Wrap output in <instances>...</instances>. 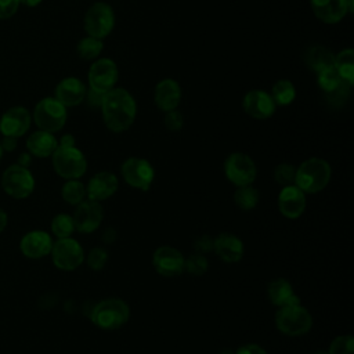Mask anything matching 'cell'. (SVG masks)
<instances>
[{"instance_id": "39", "label": "cell", "mask_w": 354, "mask_h": 354, "mask_svg": "<svg viewBox=\"0 0 354 354\" xmlns=\"http://www.w3.org/2000/svg\"><path fill=\"white\" fill-rule=\"evenodd\" d=\"M350 87H351V84H348V83L344 82V83H342L337 88H335L333 91L328 93L326 97L329 98L330 104H333V105H342V104L348 98Z\"/></svg>"}, {"instance_id": "22", "label": "cell", "mask_w": 354, "mask_h": 354, "mask_svg": "<svg viewBox=\"0 0 354 354\" xmlns=\"http://www.w3.org/2000/svg\"><path fill=\"white\" fill-rule=\"evenodd\" d=\"M153 100L156 106L163 112L176 109L181 100L180 84L176 80L169 77L160 80L155 87Z\"/></svg>"}, {"instance_id": "7", "label": "cell", "mask_w": 354, "mask_h": 354, "mask_svg": "<svg viewBox=\"0 0 354 354\" xmlns=\"http://www.w3.org/2000/svg\"><path fill=\"white\" fill-rule=\"evenodd\" d=\"M83 24L87 36L102 40L112 32L115 25V14L112 7L104 1L94 3L86 11Z\"/></svg>"}, {"instance_id": "41", "label": "cell", "mask_w": 354, "mask_h": 354, "mask_svg": "<svg viewBox=\"0 0 354 354\" xmlns=\"http://www.w3.org/2000/svg\"><path fill=\"white\" fill-rule=\"evenodd\" d=\"M194 248L196 253L205 254L210 250H213V239L209 235H201L194 241Z\"/></svg>"}, {"instance_id": "19", "label": "cell", "mask_w": 354, "mask_h": 354, "mask_svg": "<svg viewBox=\"0 0 354 354\" xmlns=\"http://www.w3.org/2000/svg\"><path fill=\"white\" fill-rule=\"evenodd\" d=\"M314 15L324 24L340 22L348 12L347 0H310Z\"/></svg>"}, {"instance_id": "3", "label": "cell", "mask_w": 354, "mask_h": 354, "mask_svg": "<svg viewBox=\"0 0 354 354\" xmlns=\"http://www.w3.org/2000/svg\"><path fill=\"white\" fill-rule=\"evenodd\" d=\"M90 318L94 325L105 330H113L123 326L130 318V308L122 299L109 297L98 301L91 313Z\"/></svg>"}, {"instance_id": "32", "label": "cell", "mask_w": 354, "mask_h": 354, "mask_svg": "<svg viewBox=\"0 0 354 354\" xmlns=\"http://www.w3.org/2000/svg\"><path fill=\"white\" fill-rule=\"evenodd\" d=\"M102 48H104L102 40L93 37V36H87V37L82 39L76 47L80 58L87 59V61L98 58V55L102 53Z\"/></svg>"}, {"instance_id": "2", "label": "cell", "mask_w": 354, "mask_h": 354, "mask_svg": "<svg viewBox=\"0 0 354 354\" xmlns=\"http://www.w3.org/2000/svg\"><path fill=\"white\" fill-rule=\"evenodd\" d=\"M332 169L322 158H308L297 169L295 185L304 194H317L330 181Z\"/></svg>"}, {"instance_id": "49", "label": "cell", "mask_w": 354, "mask_h": 354, "mask_svg": "<svg viewBox=\"0 0 354 354\" xmlns=\"http://www.w3.org/2000/svg\"><path fill=\"white\" fill-rule=\"evenodd\" d=\"M313 354H328L326 351H317V353H313Z\"/></svg>"}, {"instance_id": "21", "label": "cell", "mask_w": 354, "mask_h": 354, "mask_svg": "<svg viewBox=\"0 0 354 354\" xmlns=\"http://www.w3.org/2000/svg\"><path fill=\"white\" fill-rule=\"evenodd\" d=\"M87 90L77 77H65L55 87V98L64 106H76L86 98Z\"/></svg>"}, {"instance_id": "30", "label": "cell", "mask_w": 354, "mask_h": 354, "mask_svg": "<svg viewBox=\"0 0 354 354\" xmlns=\"http://www.w3.org/2000/svg\"><path fill=\"white\" fill-rule=\"evenodd\" d=\"M318 77H317V83L319 86V88L328 94L330 91H333L335 88H337L342 83H344V80L340 77L339 72L336 71V68L332 65V66H328L322 71H319L318 73Z\"/></svg>"}, {"instance_id": "8", "label": "cell", "mask_w": 354, "mask_h": 354, "mask_svg": "<svg viewBox=\"0 0 354 354\" xmlns=\"http://www.w3.org/2000/svg\"><path fill=\"white\" fill-rule=\"evenodd\" d=\"M225 177L236 187L250 185L257 176V167L253 159L242 152H234L224 162Z\"/></svg>"}, {"instance_id": "35", "label": "cell", "mask_w": 354, "mask_h": 354, "mask_svg": "<svg viewBox=\"0 0 354 354\" xmlns=\"http://www.w3.org/2000/svg\"><path fill=\"white\" fill-rule=\"evenodd\" d=\"M328 354H354V337L351 335L336 336L329 346Z\"/></svg>"}, {"instance_id": "40", "label": "cell", "mask_w": 354, "mask_h": 354, "mask_svg": "<svg viewBox=\"0 0 354 354\" xmlns=\"http://www.w3.org/2000/svg\"><path fill=\"white\" fill-rule=\"evenodd\" d=\"M19 7L18 0H0V19L12 17Z\"/></svg>"}, {"instance_id": "26", "label": "cell", "mask_w": 354, "mask_h": 354, "mask_svg": "<svg viewBox=\"0 0 354 354\" xmlns=\"http://www.w3.org/2000/svg\"><path fill=\"white\" fill-rule=\"evenodd\" d=\"M303 59H304V64L307 65V68H310L311 71L318 73L319 71L333 65L335 55L326 47L314 44V46L307 47V50L303 54Z\"/></svg>"}, {"instance_id": "12", "label": "cell", "mask_w": 354, "mask_h": 354, "mask_svg": "<svg viewBox=\"0 0 354 354\" xmlns=\"http://www.w3.org/2000/svg\"><path fill=\"white\" fill-rule=\"evenodd\" d=\"M118 76L119 71L116 64L111 58H100L88 69L90 90L105 94L115 88Z\"/></svg>"}, {"instance_id": "34", "label": "cell", "mask_w": 354, "mask_h": 354, "mask_svg": "<svg viewBox=\"0 0 354 354\" xmlns=\"http://www.w3.org/2000/svg\"><path fill=\"white\" fill-rule=\"evenodd\" d=\"M209 263L205 254L194 253L184 261V271L192 274V275H203L207 271Z\"/></svg>"}, {"instance_id": "10", "label": "cell", "mask_w": 354, "mask_h": 354, "mask_svg": "<svg viewBox=\"0 0 354 354\" xmlns=\"http://www.w3.org/2000/svg\"><path fill=\"white\" fill-rule=\"evenodd\" d=\"M122 177L123 180L133 188L147 191L151 188L153 178H155V170L152 165L144 159V158H129L123 162L122 167Z\"/></svg>"}, {"instance_id": "23", "label": "cell", "mask_w": 354, "mask_h": 354, "mask_svg": "<svg viewBox=\"0 0 354 354\" xmlns=\"http://www.w3.org/2000/svg\"><path fill=\"white\" fill-rule=\"evenodd\" d=\"M21 252L29 259H40L51 252L53 241L44 231H30L21 239Z\"/></svg>"}, {"instance_id": "6", "label": "cell", "mask_w": 354, "mask_h": 354, "mask_svg": "<svg viewBox=\"0 0 354 354\" xmlns=\"http://www.w3.org/2000/svg\"><path fill=\"white\" fill-rule=\"evenodd\" d=\"M33 119L40 130L55 133L61 130L66 122V106L55 97H46L36 104Z\"/></svg>"}, {"instance_id": "47", "label": "cell", "mask_w": 354, "mask_h": 354, "mask_svg": "<svg viewBox=\"0 0 354 354\" xmlns=\"http://www.w3.org/2000/svg\"><path fill=\"white\" fill-rule=\"evenodd\" d=\"M19 4H24V6H28V7H36L37 4L41 3V0H18Z\"/></svg>"}, {"instance_id": "31", "label": "cell", "mask_w": 354, "mask_h": 354, "mask_svg": "<svg viewBox=\"0 0 354 354\" xmlns=\"http://www.w3.org/2000/svg\"><path fill=\"white\" fill-rule=\"evenodd\" d=\"M61 195H62L64 201L71 203V205H79L87 196L86 187L77 178L76 180H68L62 185Z\"/></svg>"}, {"instance_id": "28", "label": "cell", "mask_w": 354, "mask_h": 354, "mask_svg": "<svg viewBox=\"0 0 354 354\" xmlns=\"http://www.w3.org/2000/svg\"><path fill=\"white\" fill-rule=\"evenodd\" d=\"M270 95H271L272 101L275 102V105L285 106V105H289L293 102V100L296 97V90L290 80L281 79L272 84Z\"/></svg>"}, {"instance_id": "43", "label": "cell", "mask_w": 354, "mask_h": 354, "mask_svg": "<svg viewBox=\"0 0 354 354\" xmlns=\"http://www.w3.org/2000/svg\"><path fill=\"white\" fill-rule=\"evenodd\" d=\"M1 144V148L3 149H6V151H12L14 148H15V145H17V138H14V137H6L4 140H3V142H0Z\"/></svg>"}, {"instance_id": "50", "label": "cell", "mask_w": 354, "mask_h": 354, "mask_svg": "<svg viewBox=\"0 0 354 354\" xmlns=\"http://www.w3.org/2000/svg\"><path fill=\"white\" fill-rule=\"evenodd\" d=\"M1 153H3V148H1V144H0V159H1Z\"/></svg>"}, {"instance_id": "9", "label": "cell", "mask_w": 354, "mask_h": 354, "mask_svg": "<svg viewBox=\"0 0 354 354\" xmlns=\"http://www.w3.org/2000/svg\"><path fill=\"white\" fill-rule=\"evenodd\" d=\"M1 187L10 196L22 199L33 192L35 178L25 166L12 165L3 173Z\"/></svg>"}, {"instance_id": "33", "label": "cell", "mask_w": 354, "mask_h": 354, "mask_svg": "<svg viewBox=\"0 0 354 354\" xmlns=\"http://www.w3.org/2000/svg\"><path fill=\"white\" fill-rule=\"evenodd\" d=\"M51 231L58 239L69 238L72 235V232L75 231V224H73L72 216L65 214V213L57 214L51 221Z\"/></svg>"}, {"instance_id": "14", "label": "cell", "mask_w": 354, "mask_h": 354, "mask_svg": "<svg viewBox=\"0 0 354 354\" xmlns=\"http://www.w3.org/2000/svg\"><path fill=\"white\" fill-rule=\"evenodd\" d=\"M185 257L173 246H159L152 254V264L158 274L163 277H176L184 271Z\"/></svg>"}, {"instance_id": "18", "label": "cell", "mask_w": 354, "mask_h": 354, "mask_svg": "<svg viewBox=\"0 0 354 354\" xmlns=\"http://www.w3.org/2000/svg\"><path fill=\"white\" fill-rule=\"evenodd\" d=\"M118 188L119 180L113 173L100 171L90 178L86 187V194L88 199L101 202L111 198L118 191Z\"/></svg>"}, {"instance_id": "24", "label": "cell", "mask_w": 354, "mask_h": 354, "mask_svg": "<svg viewBox=\"0 0 354 354\" xmlns=\"http://www.w3.org/2000/svg\"><path fill=\"white\" fill-rule=\"evenodd\" d=\"M267 295L270 301L278 308L283 306L300 304V299L295 295L290 282L283 278H277L271 281L267 288Z\"/></svg>"}, {"instance_id": "11", "label": "cell", "mask_w": 354, "mask_h": 354, "mask_svg": "<svg viewBox=\"0 0 354 354\" xmlns=\"http://www.w3.org/2000/svg\"><path fill=\"white\" fill-rule=\"evenodd\" d=\"M53 263L64 271L76 270L84 260V252L80 243L72 238H59L51 248Z\"/></svg>"}, {"instance_id": "20", "label": "cell", "mask_w": 354, "mask_h": 354, "mask_svg": "<svg viewBox=\"0 0 354 354\" xmlns=\"http://www.w3.org/2000/svg\"><path fill=\"white\" fill-rule=\"evenodd\" d=\"M214 253L225 263H236L242 259L245 246L243 242L234 234L223 232L213 239Z\"/></svg>"}, {"instance_id": "45", "label": "cell", "mask_w": 354, "mask_h": 354, "mask_svg": "<svg viewBox=\"0 0 354 354\" xmlns=\"http://www.w3.org/2000/svg\"><path fill=\"white\" fill-rule=\"evenodd\" d=\"M102 236H104V242L111 243V242H113L115 238H116V231H115L113 228H108V230L104 232Z\"/></svg>"}, {"instance_id": "36", "label": "cell", "mask_w": 354, "mask_h": 354, "mask_svg": "<svg viewBox=\"0 0 354 354\" xmlns=\"http://www.w3.org/2000/svg\"><path fill=\"white\" fill-rule=\"evenodd\" d=\"M295 176H296V167L290 163H279L274 169V180L282 187L295 184Z\"/></svg>"}, {"instance_id": "1", "label": "cell", "mask_w": 354, "mask_h": 354, "mask_svg": "<svg viewBox=\"0 0 354 354\" xmlns=\"http://www.w3.org/2000/svg\"><path fill=\"white\" fill-rule=\"evenodd\" d=\"M101 111L105 126L113 133L126 131L134 122L137 104L126 88H112L104 94Z\"/></svg>"}, {"instance_id": "16", "label": "cell", "mask_w": 354, "mask_h": 354, "mask_svg": "<svg viewBox=\"0 0 354 354\" xmlns=\"http://www.w3.org/2000/svg\"><path fill=\"white\" fill-rule=\"evenodd\" d=\"M278 209L286 218H299L306 210V194L295 184L283 187L278 195Z\"/></svg>"}, {"instance_id": "48", "label": "cell", "mask_w": 354, "mask_h": 354, "mask_svg": "<svg viewBox=\"0 0 354 354\" xmlns=\"http://www.w3.org/2000/svg\"><path fill=\"white\" fill-rule=\"evenodd\" d=\"M220 354H235L232 350H228V348H225V350H223Z\"/></svg>"}, {"instance_id": "4", "label": "cell", "mask_w": 354, "mask_h": 354, "mask_svg": "<svg viewBox=\"0 0 354 354\" xmlns=\"http://www.w3.org/2000/svg\"><path fill=\"white\" fill-rule=\"evenodd\" d=\"M275 325L283 335L301 336L311 329L313 317L300 304L283 306L275 313Z\"/></svg>"}, {"instance_id": "5", "label": "cell", "mask_w": 354, "mask_h": 354, "mask_svg": "<svg viewBox=\"0 0 354 354\" xmlns=\"http://www.w3.org/2000/svg\"><path fill=\"white\" fill-rule=\"evenodd\" d=\"M53 166L58 176L76 180L87 170V160L80 149L76 147H57L53 152Z\"/></svg>"}, {"instance_id": "17", "label": "cell", "mask_w": 354, "mask_h": 354, "mask_svg": "<svg viewBox=\"0 0 354 354\" xmlns=\"http://www.w3.org/2000/svg\"><path fill=\"white\" fill-rule=\"evenodd\" d=\"M30 126V113L24 106H12L0 118V131L6 137H21Z\"/></svg>"}, {"instance_id": "42", "label": "cell", "mask_w": 354, "mask_h": 354, "mask_svg": "<svg viewBox=\"0 0 354 354\" xmlns=\"http://www.w3.org/2000/svg\"><path fill=\"white\" fill-rule=\"evenodd\" d=\"M235 354H268L261 346L254 344V343H249L245 346H241Z\"/></svg>"}, {"instance_id": "27", "label": "cell", "mask_w": 354, "mask_h": 354, "mask_svg": "<svg viewBox=\"0 0 354 354\" xmlns=\"http://www.w3.org/2000/svg\"><path fill=\"white\" fill-rule=\"evenodd\" d=\"M333 66L339 72L340 77L353 86L354 83V51L351 48L342 50L335 55Z\"/></svg>"}, {"instance_id": "37", "label": "cell", "mask_w": 354, "mask_h": 354, "mask_svg": "<svg viewBox=\"0 0 354 354\" xmlns=\"http://www.w3.org/2000/svg\"><path fill=\"white\" fill-rule=\"evenodd\" d=\"M88 267L94 271H100L105 267L108 261V252L104 248H93L86 259Z\"/></svg>"}, {"instance_id": "15", "label": "cell", "mask_w": 354, "mask_h": 354, "mask_svg": "<svg viewBox=\"0 0 354 354\" xmlns=\"http://www.w3.org/2000/svg\"><path fill=\"white\" fill-rule=\"evenodd\" d=\"M242 106L250 118L264 120L274 115L277 105L268 93L263 90H250L245 94Z\"/></svg>"}, {"instance_id": "13", "label": "cell", "mask_w": 354, "mask_h": 354, "mask_svg": "<svg viewBox=\"0 0 354 354\" xmlns=\"http://www.w3.org/2000/svg\"><path fill=\"white\" fill-rule=\"evenodd\" d=\"M75 230L83 234H88L95 231L104 218V209L100 202L84 199L79 205H76V210L72 216Z\"/></svg>"}, {"instance_id": "29", "label": "cell", "mask_w": 354, "mask_h": 354, "mask_svg": "<svg viewBox=\"0 0 354 354\" xmlns=\"http://www.w3.org/2000/svg\"><path fill=\"white\" fill-rule=\"evenodd\" d=\"M234 202L242 210H252L259 203V191L252 184L238 187L234 194Z\"/></svg>"}, {"instance_id": "38", "label": "cell", "mask_w": 354, "mask_h": 354, "mask_svg": "<svg viewBox=\"0 0 354 354\" xmlns=\"http://www.w3.org/2000/svg\"><path fill=\"white\" fill-rule=\"evenodd\" d=\"M163 122H165V126H166L169 130H171V131H178V130H181V127H183V124H184L183 115H181L180 111H177V108L165 112V119H163Z\"/></svg>"}, {"instance_id": "46", "label": "cell", "mask_w": 354, "mask_h": 354, "mask_svg": "<svg viewBox=\"0 0 354 354\" xmlns=\"http://www.w3.org/2000/svg\"><path fill=\"white\" fill-rule=\"evenodd\" d=\"M6 225H7V214L3 209H0V232L6 228Z\"/></svg>"}, {"instance_id": "25", "label": "cell", "mask_w": 354, "mask_h": 354, "mask_svg": "<svg viewBox=\"0 0 354 354\" xmlns=\"http://www.w3.org/2000/svg\"><path fill=\"white\" fill-rule=\"evenodd\" d=\"M57 147H58L57 138L53 136V133H48L44 130H37L32 133L26 141L28 151L37 158H47L53 155Z\"/></svg>"}, {"instance_id": "44", "label": "cell", "mask_w": 354, "mask_h": 354, "mask_svg": "<svg viewBox=\"0 0 354 354\" xmlns=\"http://www.w3.org/2000/svg\"><path fill=\"white\" fill-rule=\"evenodd\" d=\"M58 145H59V147H75V138H73V136L65 134V136L61 138V141H59Z\"/></svg>"}]
</instances>
